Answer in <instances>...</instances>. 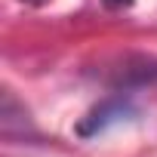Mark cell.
<instances>
[{
    "label": "cell",
    "mask_w": 157,
    "mask_h": 157,
    "mask_svg": "<svg viewBox=\"0 0 157 157\" xmlns=\"http://www.w3.org/2000/svg\"><path fill=\"white\" fill-rule=\"evenodd\" d=\"M139 105H136V99L129 96V93H117V96H108V99H102L99 105H93L80 120H77V126H74V132L80 136V139H96V136H102V132H108V129H117V126H123V123H132V120H139Z\"/></svg>",
    "instance_id": "6da1fadb"
},
{
    "label": "cell",
    "mask_w": 157,
    "mask_h": 157,
    "mask_svg": "<svg viewBox=\"0 0 157 157\" xmlns=\"http://www.w3.org/2000/svg\"><path fill=\"white\" fill-rule=\"evenodd\" d=\"M129 3H132V0H105V6H111V10H123Z\"/></svg>",
    "instance_id": "7a4b0ae2"
},
{
    "label": "cell",
    "mask_w": 157,
    "mask_h": 157,
    "mask_svg": "<svg viewBox=\"0 0 157 157\" xmlns=\"http://www.w3.org/2000/svg\"><path fill=\"white\" fill-rule=\"evenodd\" d=\"M25 3H34V6H40V3H49V0H25Z\"/></svg>",
    "instance_id": "3957f363"
}]
</instances>
